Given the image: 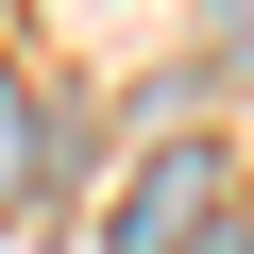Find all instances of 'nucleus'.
Listing matches in <instances>:
<instances>
[{
    "mask_svg": "<svg viewBox=\"0 0 254 254\" xmlns=\"http://www.w3.org/2000/svg\"><path fill=\"white\" fill-rule=\"evenodd\" d=\"M34 170H51V102H34V85H17V68H0V203H17V187H34Z\"/></svg>",
    "mask_w": 254,
    "mask_h": 254,
    "instance_id": "nucleus-2",
    "label": "nucleus"
},
{
    "mask_svg": "<svg viewBox=\"0 0 254 254\" xmlns=\"http://www.w3.org/2000/svg\"><path fill=\"white\" fill-rule=\"evenodd\" d=\"M220 203H237V187H220V136H170L136 187H119V254H187Z\"/></svg>",
    "mask_w": 254,
    "mask_h": 254,
    "instance_id": "nucleus-1",
    "label": "nucleus"
}]
</instances>
